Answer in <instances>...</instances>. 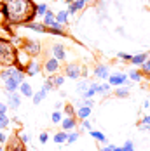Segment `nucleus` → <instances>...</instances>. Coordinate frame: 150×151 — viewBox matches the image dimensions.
<instances>
[{
    "label": "nucleus",
    "mask_w": 150,
    "mask_h": 151,
    "mask_svg": "<svg viewBox=\"0 0 150 151\" xmlns=\"http://www.w3.org/2000/svg\"><path fill=\"white\" fill-rule=\"evenodd\" d=\"M2 23L9 26H23L35 21V2L33 0H2L0 4Z\"/></svg>",
    "instance_id": "1"
},
{
    "label": "nucleus",
    "mask_w": 150,
    "mask_h": 151,
    "mask_svg": "<svg viewBox=\"0 0 150 151\" xmlns=\"http://www.w3.org/2000/svg\"><path fill=\"white\" fill-rule=\"evenodd\" d=\"M16 59H17V47L11 40L0 37V66L4 68L14 66Z\"/></svg>",
    "instance_id": "2"
},
{
    "label": "nucleus",
    "mask_w": 150,
    "mask_h": 151,
    "mask_svg": "<svg viewBox=\"0 0 150 151\" xmlns=\"http://www.w3.org/2000/svg\"><path fill=\"white\" fill-rule=\"evenodd\" d=\"M7 78H16L19 83L21 82H25V70L23 68H19V66H7V68H4V70H0V80L4 82V80H7Z\"/></svg>",
    "instance_id": "3"
},
{
    "label": "nucleus",
    "mask_w": 150,
    "mask_h": 151,
    "mask_svg": "<svg viewBox=\"0 0 150 151\" xmlns=\"http://www.w3.org/2000/svg\"><path fill=\"white\" fill-rule=\"evenodd\" d=\"M21 49L30 56V58H37V56H40V52H42V44L39 42V40H31V38H26V40H23V45Z\"/></svg>",
    "instance_id": "4"
},
{
    "label": "nucleus",
    "mask_w": 150,
    "mask_h": 151,
    "mask_svg": "<svg viewBox=\"0 0 150 151\" xmlns=\"http://www.w3.org/2000/svg\"><path fill=\"white\" fill-rule=\"evenodd\" d=\"M4 151H26V144L19 139V136H17V134H14V136L7 137Z\"/></svg>",
    "instance_id": "5"
},
{
    "label": "nucleus",
    "mask_w": 150,
    "mask_h": 151,
    "mask_svg": "<svg viewBox=\"0 0 150 151\" xmlns=\"http://www.w3.org/2000/svg\"><path fill=\"white\" fill-rule=\"evenodd\" d=\"M60 70H61V61L54 59L52 56H49V58L44 61V71L49 76H51V75H56Z\"/></svg>",
    "instance_id": "6"
},
{
    "label": "nucleus",
    "mask_w": 150,
    "mask_h": 151,
    "mask_svg": "<svg viewBox=\"0 0 150 151\" xmlns=\"http://www.w3.org/2000/svg\"><path fill=\"white\" fill-rule=\"evenodd\" d=\"M79 76H82V66L79 63H70V64L65 66V78L77 80Z\"/></svg>",
    "instance_id": "7"
},
{
    "label": "nucleus",
    "mask_w": 150,
    "mask_h": 151,
    "mask_svg": "<svg viewBox=\"0 0 150 151\" xmlns=\"http://www.w3.org/2000/svg\"><path fill=\"white\" fill-rule=\"evenodd\" d=\"M40 71H42V64L35 59H30L28 64L25 66V75L26 76H35V75H39Z\"/></svg>",
    "instance_id": "8"
},
{
    "label": "nucleus",
    "mask_w": 150,
    "mask_h": 151,
    "mask_svg": "<svg viewBox=\"0 0 150 151\" xmlns=\"http://www.w3.org/2000/svg\"><path fill=\"white\" fill-rule=\"evenodd\" d=\"M106 80H108V83H110L112 87H120V85H124V83L127 82V73H124V71L114 73V75L108 76Z\"/></svg>",
    "instance_id": "9"
},
{
    "label": "nucleus",
    "mask_w": 150,
    "mask_h": 151,
    "mask_svg": "<svg viewBox=\"0 0 150 151\" xmlns=\"http://www.w3.org/2000/svg\"><path fill=\"white\" fill-rule=\"evenodd\" d=\"M51 56H52L54 59H58V61H65V58H66V50H65V47L61 45V44H54V45L51 47Z\"/></svg>",
    "instance_id": "10"
},
{
    "label": "nucleus",
    "mask_w": 150,
    "mask_h": 151,
    "mask_svg": "<svg viewBox=\"0 0 150 151\" xmlns=\"http://www.w3.org/2000/svg\"><path fill=\"white\" fill-rule=\"evenodd\" d=\"M75 127H77V118L75 116H63V120H61V130L70 132V130H75Z\"/></svg>",
    "instance_id": "11"
},
{
    "label": "nucleus",
    "mask_w": 150,
    "mask_h": 151,
    "mask_svg": "<svg viewBox=\"0 0 150 151\" xmlns=\"http://www.w3.org/2000/svg\"><path fill=\"white\" fill-rule=\"evenodd\" d=\"M19 106H21V96L17 92H9V96H7V108L17 109Z\"/></svg>",
    "instance_id": "12"
},
{
    "label": "nucleus",
    "mask_w": 150,
    "mask_h": 151,
    "mask_svg": "<svg viewBox=\"0 0 150 151\" xmlns=\"http://www.w3.org/2000/svg\"><path fill=\"white\" fill-rule=\"evenodd\" d=\"M47 33L51 35H58V37H66V30H65V24H60V23H52L51 26H47Z\"/></svg>",
    "instance_id": "13"
},
{
    "label": "nucleus",
    "mask_w": 150,
    "mask_h": 151,
    "mask_svg": "<svg viewBox=\"0 0 150 151\" xmlns=\"http://www.w3.org/2000/svg\"><path fill=\"white\" fill-rule=\"evenodd\" d=\"M23 26L31 31H37V33H47V26L42 24V21H30V23H25Z\"/></svg>",
    "instance_id": "14"
},
{
    "label": "nucleus",
    "mask_w": 150,
    "mask_h": 151,
    "mask_svg": "<svg viewBox=\"0 0 150 151\" xmlns=\"http://www.w3.org/2000/svg\"><path fill=\"white\" fill-rule=\"evenodd\" d=\"M94 76L100 78V80H106V78L110 76L108 66H106V64H96V68H94Z\"/></svg>",
    "instance_id": "15"
},
{
    "label": "nucleus",
    "mask_w": 150,
    "mask_h": 151,
    "mask_svg": "<svg viewBox=\"0 0 150 151\" xmlns=\"http://www.w3.org/2000/svg\"><path fill=\"white\" fill-rule=\"evenodd\" d=\"M4 89H5L7 94H9V92H17L19 82H17L16 78H7V80H4Z\"/></svg>",
    "instance_id": "16"
},
{
    "label": "nucleus",
    "mask_w": 150,
    "mask_h": 151,
    "mask_svg": "<svg viewBox=\"0 0 150 151\" xmlns=\"http://www.w3.org/2000/svg\"><path fill=\"white\" fill-rule=\"evenodd\" d=\"M91 116V108L89 106H79V109L75 111V118L77 120H86Z\"/></svg>",
    "instance_id": "17"
},
{
    "label": "nucleus",
    "mask_w": 150,
    "mask_h": 151,
    "mask_svg": "<svg viewBox=\"0 0 150 151\" xmlns=\"http://www.w3.org/2000/svg\"><path fill=\"white\" fill-rule=\"evenodd\" d=\"M149 58H150L149 52H140V54H135V56L131 58V61H129V63H133L135 66H141V64L149 59Z\"/></svg>",
    "instance_id": "18"
},
{
    "label": "nucleus",
    "mask_w": 150,
    "mask_h": 151,
    "mask_svg": "<svg viewBox=\"0 0 150 151\" xmlns=\"http://www.w3.org/2000/svg\"><path fill=\"white\" fill-rule=\"evenodd\" d=\"M17 91L21 92V96H23V97H28V99H30L31 96H33V89H31L30 83H26V82H21Z\"/></svg>",
    "instance_id": "19"
},
{
    "label": "nucleus",
    "mask_w": 150,
    "mask_h": 151,
    "mask_svg": "<svg viewBox=\"0 0 150 151\" xmlns=\"http://www.w3.org/2000/svg\"><path fill=\"white\" fill-rule=\"evenodd\" d=\"M54 21H56V12H52V11L47 9V12L42 16V24H44V26H51Z\"/></svg>",
    "instance_id": "20"
},
{
    "label": "nucleus",
    "mask_w": 150,
    "mask_h": 151,
    "mask_svg": "<svg viewBox=\"0 0 150 151\" xmlns=\"http://www.w3.org/2000/svg\"><path fill=\"white\" fill-rule=\"evenodd\" d=\"M45 96H47V92H45L44 89H40L39 92H33V96H31V103H33L35 106L40 104V103L45 99Z\"/></svg>",
    "instance_id": "21"
},
{
    "label": "nucleus",
    "mask_w": 150,
    "mask_h": 151,
    "mask_svg": "<svg viewBox=\"0 0 150 151\" xmlns=\"http://www.w3.org/2000/svg\"><path fill=\"white\" fill-rule=\"evenodd\" d=\"M51 82H52V87L54 89H58V87H61L63 83H65V75H51Z\"/></svg>",
    "instance_id": "22"
},
{
    "label": "nucleus",
    "mask_w": 150,
    "mask_h": 151,
    "mask_svg": "<svg viewBox=\"0 0 150 151\" xmlns=\"http://www.w3.org/2000/svg\"><path fill=\"white\" fill-rule=\"evenodd\" d=\"M91 137H94L96 141H100V142H103V144H106L108 142V139H106V136L103 134V132H100V130H89Z\"/></svg>",
    "instance_id": "23"
},
{
    "label": "nucleus",
    "mask_w": 150,
    "mask_h": 151,
    "mask_svg": "<svg viewBox=\"0 0 150 151\" xmlns=\"http://www.w3.org/2000/svg\"><path fill=\"white\" fill-rule=\"evenodd\" d=\"M56 23L66 24V23H68V12H66V11H58V12H56Z\"/></svg>",
    "instance_id": "24"
},
{
    "label": "nucleus",
    "mask_w": 150,
    "mask_h": 151,
    "mask_svg": "<svg viewBox=\"0 0 150 151\" xmlns=\"http://www.w3.org/2000/svg\"><path fill=\"white\" fill-rule=\"evenodd\" d=\"M66 134H68V132H65V130H60L56 136L52 137V141H54L56 144H65V142H66Z\"/></svg>",
    "instance_id": "25"
},
{
    "label": "nucleus",
    "mask_w": 150,
    "mask_h": 151,
    "mask_svg": "<svg viewBox=\"0 0 150 151\" xmlns=\"http://www.w3.org/2000/svg\"><path fill=\"white\" fill-rule=\"evenodd\" d=\"M47 9H49V5H47V4H35V14L40 16V17L47 12Z\"/></svg>",
    "instance_id": "26"
},
{
    "label": "nucleus",
    "mask_w": 150,
    "mask_h": 151,
    "mask_svg": "<svg viewBox=\"0 0 150 151\" xmlns=\"http://www.w3.org/2000/svg\"><path fill=\"white\" fill-rule=\"evenodd\" d=\"M63 116H65L63 111H58V109H56V111H52V115H51V122H52L54 125H58V123H61Z\"/></svg>",
    "instance_id": "27"
},
{
    "label": "nucleus",
    "mask_w": 150,
    "mask_h": 151,
    "mask_svg": "<svg viewBox=\"0 0 150 151\" xmlns=\"http://www.w3.org/2000/svg\"><path fill=\"white\" fill-rule=\"evenodd\" d=\"M127 96H129V85L127 87H122L120 85V87L115 89V97H127Z\"/></svg>",
    "instance_id": "28"
},
{
    "label": "nucleus",
    "mask_w": 150,
    "mask_h": 151,
    "mask_svg": "<svg viewBox=\"0 0 150 151\" xmlns=\"http://www.w3.org/2000/svg\"><path fill=\"white\" fill-rule=\"evenodd\" d=\"M141 71L140 70H131L129 73H127V78H131L133 82H141Z\"/></svg>",
    "instance_id": "29"
},
{
    "label": "nucleus",
    "mask_w": 150,
    "mask_h": 151,
    "mask_svg": "<svg viewBox=\"0 0 150 151\" xmlns=\"http://www.w3.org/2000/svg\"><path fill=\"white\" fill-rule=\"evenodd\" d=\"M11 125V118L7 115H0V130H5Z\"/></svg>",
    "instance_id": "30"
},
{
    "label": "nucleus",
    "mask_w": 150,
    "mask_h": 151,
    "mask_svg": "<svg viewBox=\"0 0 150 151\" xmlns=\"http://www.w3.org/2000/svg\"><path fill=\"white\" fill-rule=\"evenodd\" d=\"M77 139H79V132H77V130H70V132L66 134V142H68V144L77 142Z\"/></svg>",
    "instance_id": "31"
},
{
    "label": "nucleus",
    "mask_w": 150,
    "mask_h": 151,
    "mask_svg": "<svg viewBox=\"0 0 150 151\" xmlns=\"http://www.w3.org/2000/svg\"><path fill=\"white\" fill-rule=\"evenodd\" d=\"M63 115H65V116H75L74 104H65L63 106Z\"/></svg>",
    "instance_id": "32"
},
{
    "label": "nucleus",
    "mask_w": 150,
    "mask_h": 151,
    "mask_svg": "<svg viewBox=\"0 0 150 151\" xmlns=\"http://www.w3.org/2000/svg\"><path fill=\"white\" fill-rule=\"evenodd\" d=\"M87 89H89V82H87V80H82L80 83H77V92L82 94V92H86Z\"/></svg>",
    "instance_id": "33"
},
{
    "label": "nucleus",
    "mask_w": 150,
    "mask_h": 151,
    "mask_svg": "<svg viewBox=\"0 0 150 151\" xmlns=\"http://www.w3.org/2000/svg\"><path fill=\"white\" fill-rule=\"evenodd\" d=\"M140 68H141V75H150V58L145 61Z\"/></svg>",
    "instance_id": "34"
},
{
    "label": "nucleus",
    "mask_w": 150,
    "mask_h": 151,
    "mask_svg": "<svg viewBox=\"0 0 150 151\" xmlns=\"http://www.w3.org/2000/svg\"><path fill=\"white\" fill-rule=\"evenodd\" d=\"M17 136H19V139H21L25 144H30V142H31V136L28 134V132H19Z\"/></svg>",
    "instance_id": "35"
},
{
    "label": "nucleus",
    "mask_w": 150,
    "mask_h": 151,
    "mask_svg": "<svg viewBox=\"0 0 150 151\" xmlns=\"http://www.w3.org/2000/svg\"><path fill=\"white\" fill-rule=\"evenodd\" d=\"M42 89H44L45 92H49V91H54V87H52V82H51V76L47 78L44 82V85H42Z\"/></svg>",
    "instance_id": "36"
},
{
    "label": "nucleus",
    "mask_w": 150,
    "mask_h": 151,
    "mask_svg": "<svg viewBox=\"0 0 150 151\" xmlns=\"http://www.w3.org/2000/svg\"><path fill=\"white\" fill-rule=\"evenodd\" d=\"M122 151H135V144H133V141H126L124 142V146H120Z\"/></svg>",
    "instance_id": "37"
},
{
    "label": "nucleus",
    "mask_w": 150,
    "mask_h": 151,
    "mask_svg": "<svg viewBox=\"0 0 150 151\" xmlns=\"http://www.w3.org/2000/svg\"><path fill=\"white\" fill-rule=\"evenodd\" d=\"M80 125H82V130H87V132H89V130H92V123L89 122V118L82 120V123H80Z\"/></svg>",
    "instance_id": "38"
},
{
    "label": "nucleus",
    "mask_w": 150,
    "mask_h": 151,
    "mask_svg": "<svg viewBox=\"0 0 150 151\" xmlns=\"http://www.w3.org/2000/svg\"><path fill=\"white\" fill-rule=\"evenodd\" d=\"M117 58H119L120 61H127V63H129V61H131V58H133V54H127V52H119V54H117Z\"/></svg>",
    "instance_id": "39"
},
{
    "label": "nucleus",
    "mask_w": 150,
    "mask_h": 151,
    "mask_svg": "<svg viewBox=\"0 0 150 151\" xmlns=\"http://www.w3.org/2000/svg\"><path fill=\"white\" fill-rule=\"evenodd\" d=\"M74 7L77 9V11L84 9V7H86V0H74Z\"/></svg>",
    "instance_id": "40"
},
{
    "label": "nucleus",
    "mask_w": 150,
    "mask_h": 151,
    "mask_svg": "<svg viewBox=\"0 0 150 151\" xmlns=\"http://www.w3.org/2000/svg\"><path fill=\"white\" fill-rule=\"evenodd\" d=\"M110 89H112V85H110V83H101V94H108V92H110Z\"/></svg>",
    "instance_id": "41"
},
{
    "label": "nucleus",
    "mask_w": 150,
    "mask_h": 151,
    "mask_svg": "<svg viewBox=\"0 0 150 151\" xmlns=\"http://www.w3.org/2000/svg\"><path fill=\"white\" fill-rule=\"evenodd\" d=\"M39 141H40L42 144H45V142L49 141V134H47V132H42V134L39 136Z\"/></svg>",
    "instance_id": "42"
},
{
    "label": "nucleus",
    "mask_w": 150,
    "mask_h": 151,
    "mask_svg": "<svg viewBox=\"0 0 150 151\" xmlns=\"http://www.w3.org/2000/svg\"><path fill=\"white\" fill-rule=\"evenodd\" d=\"M7 109H9V108H7L5 103H0V115H7Z\"/></svg>",
    "instance_id": "43"
},
{
    "label": "nucleus",
    "mask_w": 150,
    "mask_h": 151,
    "mask_svg": "<svg viewBox=\"0 0 150 151\" xmlns=\"http://www.w3.org/2000/svg\"><path fill=\"white\" fill-rule=\"evenodd\" d=\"M138 129H140V130H145V132H150V125H147V123H140Z\"/></svg>",
    "instance_id": "44"
},
{
    "label": "nucleus",
    "mask_w": 150,
    "mask_h": 151,
    "mask_svg": "<svg viewBox=\"0 0 150 151\" xmlns=\"http://www.w3.org/2000/svg\"><path fill=\"white\" fill-rule=\"evenodd\" d=\"M5 141H7L5 132H4V130H0V144H5Z\"/></svg>",
    "instance_id": "45"
},
{
    "label": "nucleus",
    "mask_w": 150,
    "mask_h": 151,
    "mask_svg": "<svg viewBox=\"0 0 150 151\" xmlns=\"http://www.w3.org/2000/svg\"><path fill=\"white\" fill-rule=\"evenodd\" d=\"M141 123H147V125H150V115L143 116V118H141Z\"/></svg>",
    "instance_id": "46"
},
{
    "label": "nucleus",
    "mask_w": 150,
    "mask_h": 151,
    "mask_svg": "<svg viewBox=\"0 0 150 151\" xmlns=\"http://www.w3.org/2000/svg\"><path fill=\"white\" fill-rule=\"evenodd\" d=\"M114 150V146H105V148H101L100 151H112Z\"/></svg>",
    "instance_id": "47"
},
{
    "label": "nucleus",
    "mask_w": 150,
    "mask_h": 151,
    "mask_svg": "<svg viewBox=\"0 0 150 151\" xmlns=\"http://www.w3.org/2000/svg\"><path fill=\"white\" fill-rule=\"evenodd\" d=\"M143 106H145V108H150V99H149V101H145V103H143Z\"/></svg>",
    "instance_id": "48"
},
{
    "label": "nucleus",
    "mask_w": 150,
    "mask_h": 151,
    "mask_svg": "<svg viewBox=\"0 0 150 151\" xmlns=\"http://www.w3.org/2000/svg\"><path fill=\"white\" fill-rule=\"evenodd\" d=\"M65 4H66V5H72V4H74V0H65Z\"/></svg>",
    "instance_id": "49"
},
{
    "label": "nucleus",
    "mask_w": 150,
    "mask_h": 151,
    "mask_svg": "<svg viewBox=\"0 0 150 151\" xmlns=\"http://www.w3.org/2000/svg\"><path fill=\"white\" fill-rule=\"evenodd\" d=\"M112 151H122V148H119V146H114V150Z\"/></svg>",
    "instance_id": "50"
},
{
    "label": "nucleus",
    "mask_w": 150,
    "mask_h": 151,
    "mask_svg": "<svg viewBox=\"0 0 150 151\" xmlns=\"http://www.w3.org/2000/svg\"><path fill=\"white\" fill-rule=\"evenodd\" d=\"M0 151H4V150H2V144H0Z\"/></svg>",
    "instance_id": "51"
},
{
    "label": "nucleus",
    "mask_w": 150,
    "mask_h": 151,
    "mask_svg": "<svg viewBox=\"0 0 150 151\" xmlns=\"http://www.w3.org/2000/svg\"><path fill=\"white\" fill-rule=\"evenodd\" d=\"M0 21H2V16H0Z\"/></svg>",
    "instance_id": "52"
},
{
    "label": "nucleus",
    "mask_w": 150,
    "mask_h": 151,
    "mask_svg": "<svg viewBox=\"0 0 150 151\" xmlns=\"http://www.w3.org/2000/svg\"><path fill=\"white\" fill-rule=\"evenodd\" d=\"M0 4H2V0H0Z\"/></svg>",
    "instance_id": "53"
}]
</instances>
